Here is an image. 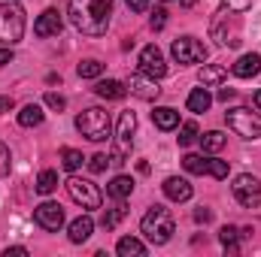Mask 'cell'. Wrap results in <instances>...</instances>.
I'll return each mask as SVG.
<instances>
[{"label": "cell", "instance_id": "obj_1", "mask_svg": "<svg viewBox=\"0 0 261 257\" xmlns=\"http://www.w3.org/2000/svg\"><path fill=\"white\" fill-rule=\"evenodd\" d=\"M113 0H70V21L85 37H103L110 27Z\"/></svg>", "mask_w": 261, "mask_h": 257}, {"label": "cell", "instance_id": "obj_2", "mask_svg": "<svg viewBox=\"0 0 261 257\" xmlns=\"http://www.w3.org/2000/svg\"><path fill=\"white\" fill-rule=\"evenodd\" d=\"M140 230H143V236H146L152 245H167L170 236H173V230H176L170 209H164V206H152V209L143 215Z\"/></svg>", "mask_w": 261, "mask_h": 257}, {"label": "cell", "instance_id": "obj_3", "mask_svg": "<svg viewBox=\"0 0 261 257\" xmlns=\"http://www.w3.org/2000/svg\"><path fill=\"white\" fill-rule=\"evenodd\" d=\"M24 37V12L12 0H0V46H15Z\"/></svg>", "mask_w": 261, "mask_h": 257}, {"label": "cell", "instance_id": "obj_4", "mask_svg": "<svg viewBox=\"0 0 261 257\" xmlns=\"http://www.w3.org/2000/svg\"><path fill=\"white\" fill-rule=\"evenodd\" d=\"M134 130H137V115L130 109H125L119 115V127H116V139H113V154H110V164L113 167L128 164L130 148H134Z\"/></svg>", "mask_w": 261, "mask_h": 257}, {"label": "cell", "instance_id": "obj_5", "mask_svg": "<svg viewBox=\"0 0 261 257\" xmlns=\"http://www.w3.org/2000/svg\"><path fill=\"white\" fill-rule=\"evenodd\" d=\"M76 130L85 136V139H91V142H103V139H110V115L103 112V109H97V106H91V109H85V112H79L76 115Z\"/></svg>", "mask_w": 261, "mask_h": 257}, {"label": "cell", "instance_id": "obj_6", "mask_svg": "<svg viewBox=\"0 0 261 257\" xmlns=\"http://www.w3.org/2000/svg\"><path fill=\"white\" fill-rule=\"evenodd\" d=\"M225 121H228V127L234 130L237 136H243V139H261V115L258 112H249V109L237 106V109L225 112Z\"/></svg>", "mask_w": 261, "mask_h": 257}, {"label": "cell", "instance_id": "obj_7", "mask_svg": "<svg viewBox=\"0 0 261 257\" xmlns=\"http://www.w3.org/2000/svg\"><path fill=\"white\" fill-rule=\"evenodd\" d=\"M67 194H70V200L79 203L82 209H100V203H103L100 188H97L94 182H88V179H79V176H70V179H67Z\"/></svg>", "mask_w": 261, "mask_h": 257}, {"label": "cell", "instance_id": "obj_8", "mask_svg": "<svg viewBox=\"0 0 261 257\" xmlns=\"http://www.w3.org/2000/svg\"><path fill=\"white\" fill-rule=\"evenodd\" d=\"M170 55L176 64H200V61H206V46L195 37H179V40H173Z\"/></svg>", "mask_w": 261, "mask_h": 257}, {"label": "cell", "instance_id": "obj_9", "mask_svg": "<svg viewBox=\"0 0 261 257\" xmlns=\"http://www.w3.org/2000/svg\"><path fill=\"white\" fill-rule=\"evenodd\" d=\"M231 191H234V197H237V203L246 206V209H255V206L261 203V182L255 179V176H249V173L237 176L234 185H231Z\"/></svg>", "mask_w": 261, "mask_h": 257}, {"label": "cell", "instance_id": "obj_10", "mask_svg": "<svg viewBox=\"0 0 261 257\" xmlns=\"http://www.w3.org/2000/svg\"><path fill=\"white\" fill-rule=\"evenodd\" d=\"M140 73H146V76H152V79L167 76V64H164V55H161L158 46H146V49L140 52Z\"/></svg>", "mask_w": 261, "mask_h": 257}, {"label": "cell", "instance_id": "obj_11", "mask_svg": "<svg viewBox=\"0 0 261 257\" xmlns=\"http://www.w3.org/2000/svg\"><path fill=\"white\" fill-rule=\"evenodd\" d=\"M34 221L43 227V230H58L61 224H64V209L58 206V203H40L37 209H34Z\"/></svg>", "mask_w": 261, "mask_h": 257}, {"label": "cell", "instance_id": "obj_12", "mask_svg": "<svg viewBox=\"0 0 261 257\" xmlns=\"http://www.w3.org/2000/svg\"><path fill=\"white\" fill-rule=\"evenodd\" d=\"M128 91L134 97H140V100H155L158 94H161V88H158V82L152 79V76H146V73H134L128 79Z\"/></svg>", "mask_w": 261, "mask_h": 257}, {"label": "cell", "instance_id": "obj_13", "mask_svg": "<svg viewBox=\"0 0 261 257\" xmlns=\"http://www.w3.org/2000/svg\"><path fill=\"white\" fill-rule=\"evenodd\" d=\"M61 27H64V21H61L58 9H46V12L34 21V34H37V37H58Z\"/></svg>", "mask_w": 261, "mask_h": 257}, {"label": "cell", "instance_id": "obj_14", "mask_svg": "<svg viewBox=\"0 0 261 257\" xmlns=\"http://www.w3.org/2000/svg\"><path fill=\"white\" fill-rule=\"evenodd\" d=\"M164 194L173 203H186V200H192V185H189V179L170 176V179H164Z\"/></svg>", "mask_w": 261, "mask_h": 257}, {"label": "cell", "instance_id": "obj_15", "mask_svg": "<svg viewBox=\"0 0 261 257\" xmlns=\"http://www.w3.org/2000/svg\"><path fill=\"white\" fill-rule=\"evenodd\" d=\"M91 233H94V221H91V215H79L76 221H70V233H67L70 242L79 245V242H85Z\"/></svg>", "mask_w": 261, "mask_h": 257}, {"label": "cell", "instance_id": "obj_16", "mask_svg": "<svg viewBox=\"0 0 261 257\" xmlns=\"http://www.w3.org/2000/svg\"><path fill=\"white\" fill-rule=\"evenodd\" d=\"M94 91H97V97H103V100H122V97L128 94V85H122V82H116V79H100V82L94 85Z\"/></svg>", "mask_w": 261, "mask_h": 257}, {"label": "cell", "instance_id": "obj_17", "mask_svg": "<svg viewBox=\"0 0 261 257\" xmlns=\"http://www.w3.org/2000/svg\"><path fill=\"white\" fill-rule=\"evenodd\" d=\"M258 70H261V55H243L237 64L231 67V73L234 76H240V79H252V76H258Z\"/></svg>", "mask_w": 261, "mask_h": 257}, {"label": "cell", "instance_id": "obj_18", "mask_svg": "<svg viewBox=\"0 0 261 257\" xmlns=\"http://www.w3.org/2000/svg\"><path fill=\"white\" fill-rule=\"evenodd\" d=\"M152 121H155V127H161V130H173V127H179V112L170 109V106H158L152 112Z\"/></svg>", "mask_w": 261, "mask_h": 257}, {"label": "cell", "instance_id": "obj_19", "mask_svg": "<svg viewBox=\"0 0 261 257\" xmlns=\"http://www.w3.org/2000/svg\"><path fill=\"white\" fill-rule=\"evenodd\" d=\"M225 79H228V67H222V64L200 67V85H222Z\"/></svg>", "mask_w": 261, "mask_h": 257}, {"label": "cell", "instance_id": "obj_20", "mask_svg": "<svg viewBox=\"0 0 261 257\" xmlns=\"http://www.w3.org/2000/svg\"><path fill=\"white\" fill-rule=\"evenodd\" d=\"M130 191H134V179H130V176H116V179L107 185V194H110L113 200H128Z\"/></svg>", "mask_w": 261, "mask_h": 257}, {"label": "cell", "instance_id": "obj_21", "mask_svg": "<svg viewBox=\"0 0 261 257\" xmlns=\"http://www.w3.org/2000/svg\"><path fill=\"white\" fill-rule=\"evenodd\" d=\"M210 106H213V94L206 91V85H203V88H195V91L189 94V109H192V112L200 115V112H206Z\"/></svg>", "mask_w": 261, "mask_h": 257}, {"label": "cell", "instance_id": "obj_22", "mask_svg": "<svg viewBox=\"0 0 261 257\" xmlns=\"http://www.w3.org/2000/svg\"><path fill=\"white\" fill-rule=\"evenodd\" d=\"M43 118H46V115H43V109H40L37 103H28V106L18 112V124H21V127H37V124H43Z\"/></svg>", "mask_w": 261, "mask_h": 257}, {"label": "cell", "instance_id": "obj_23", "mask_svg": "<svg viewBox=\"0 0 261 257\" xmlns=\"http://www.w3.org/2000/svg\"><path fill=\"white\" fill-rule=\"evenodd\" d=\"M116 251H119V257H143L146 254V245L140 239H134V236H125V239H119Z\"/></svg>", "mask_w": 261, "mask_h": 257}, {"label": "cell", "instance_id": "obj_24", "mask_svg": "<svg viewBox=\"0 0 261 257\" xmlns=\"http://www.w3.org/2000/svg\"><path fill=\"white\" fill-rule=\"evenodd\" d=\"M225 142H228V136H225L222 130H210V133H203V136H200V145H203V151H210V154L222 151V148H225Z\"/></svg>", "mask_w": 261, "mask_h": 257}, {"label": "cell", "instance_id": "obj_25", "mask_svg": "<svg viewBox=\"0 0 261 257\" xmlns=\"http://www.w3.org/2000/svg\"><path fill=\"white\" fill-rule=\"evenodd\" d=\"M237 239H240V230H237V227H231V224H228V227H222V230H219V242H222V245H225V251H231V254H237V251H240Z\"/></svg>", "mask_w": 261, "mask_h": 257}, {"label": "cell", "instance_id": "obj_26", "mask_svg": "<svg viewBox=\"0 0 261 257\" xmlns=\"http://www.w3.org/2000/svg\"><path fill=\"white\" fill-rule=\"evenodd\" d=\"M206 164H210V157H203V154H186V157H182V167H186V173H192V176H203V173H206Z\"/></svg>", "mask_w": 261, "mask_h": 257}, {"label": "cell", "instance_id": "obj_27", "mask_svg": "<svg viewBox=\"0 0 261 257\" xmlns=\"http://www.w3.org/2000/svg\"><path fill=\"white\" fill-rule=\"evenodd\" d=\"M40 194H52L58 188V173L55 170H43L40 176H37V185H34Z\"/></svg>", "mask_w": 261, "mask_h": 257}, {"label": "cell", "instance_id": "obj_28", "mask_svg": "<svg viewBox=\"0 0 261 257\" xmlns=\"http://www.w3.org/2000/svg\"><path fill=\"white\" fill-rule=\"evenodd\" d=\"M125 215H128V209H125V206H122V200H119V206H116V209H107V212H103L100 224H103L107 230H116V227H119V221H122Z\"/></svg>", "mask_w": 261, "mask_h": 257}, {"label": "cell", "instance_id": "obj_29", "mask_svg": "<svg viewBox=\"0 0 261 257\" xmlns=\"http://www.w3.org/2000/svg\"><path fill=\"white\" fill-rule=\"evenodd\" d=\"M82 151H76V148H61V164H64V170H70V173H76L79 167H82Z\"/></svg>", "mask_w": 261, "mask_h": 257}, {"label": "cell", "instance_id": "obj_30", "mask_svg": "<svg viewBox=\"0 0 261 257\" xmlns=\"http://www.w3.org/2000/svg\"><path fill=\"white\" fill-rule=\"evenodd\" d=\"M76 70H79V76H82V79H97V76L103 73V64H100V61H94V58H88V61H82Z\"/></svg>", "mask_w": 261, "mask_h": 257}, {"label": "cell", "instance_id": "obj_31", "mask_svg": "<svg viewBox=\"0 0 261 257\" xmlns=\"http://www.w3.org/2000/svg\"><path fill=\"white\" fill-rule=\"evenodd\" d=\"M206 173H210L213 179H228V160L210 157V164H206Z\"/></svg>", "mask_w": 261, "mask_h": 257}, {"label": "cell", "instance_id": "obj_32", "mask_svg": "<svg viewBox=\"0 0 261 257\" xmlns=\"http://www.w3.org/2000/svg\"><path fill=\"white\" fill-rule=\"evenodd\" d=\"M176 139H179V145H192L197 139V124L195 121H186V124L179 127V136H176Z\"/></svg>", "mask_w": 261, "mask_h": 257}, {"label": "cell", "instance_id": "obj_33", "mask_svg": "<svg viewBox=\"0 0 261 257\" xmlns=\"http://www.w3.org/2000/svg\"><path fill=\"white\" fill-rule=\"evenodd\" d=\"M9 170H12V157H9V148L0 142V179L9 176Z\"/></svg>", "mask_w": 261, "mask_h": 257}, {"label": "cell", "instance_id": "obj_34", "mask_svg": "<svg viewBox=\"0 0 261 257\" xmlns=\"http://www.w3.org/2000/svg\"><path fill=\"white\" fill-rule=\"evenodd\" d=\"M46 106H49V109H55V112H61V109L67 106V100L61 97V94H55V91H49V94H46Z\"/></svg>", "mask_w": 261, "mask_h": 257}, {"label": "cell", "instance_id": "obj_35", "mask_svg": "<svg viewBox=\"0 0 261 257\" xmlns=\"http://www.w3.org/2000/svg\"><path fill=\"white\" fill-rule=\"evenodd\" d=\"M107 164H110V157H107V154H94V157L88 160V170H91V173H103V170H107Z\"/></svg>", "mask_w": 261, "mask_h": 257}, {"label": "cell", "instance_id": "obj_36", "mask_svg": "<svg viewBox=\"0 0 261 257\" xmlns=\"http://www.w3.org/2000/svg\"><path fill=\"white\" fill-rule=\"evenodd\" d=\"M149 24H152V30H164V24H167V12H164V9H155Z\"/></svg>", "mask_w": 261, "mask_h": 257}, {"label": "cell", "instance_id": "obj_37", "mask_svg": "<svg viewBox=\"0 0 261 257\" xmlns=\"http://www.w3.org/2000/svg\"><path fill=\"white\" fill-rule=\"evenodd\" d=\"M125 3H128L130 12H146L149 9V0H125Z\"/></svg>", "mask_w": 261, "mask_h": 257}, {"label": "cell", "instance_id": "obj_38", "mask_svg": "<svg viewBox=\"0 0 261 257\" xmlns=\"http://www.w3.org/2000/svg\"><path fill=\"white\" fill-rule=\"evenodd\" d=\"M9 61H12V49L9 46H0V67H6Z\"/></svg>", "mask_w": 261, "mask_h": 257}, {"label": "cell", "instance_id": "obj_39", "mask_svg": "<svg viewBox=\"0 0 261 257\" xmlns=\"http://www.w3.org/2000/svg\"><path fill=\"white\" fill-rule=\"evenodd\" d=\"M210 218H213V212H210V209H197V212H195V221H197V224H206Z\"/></svg>", "mask_w": 261, "mask_h": 257}, {"label": "cell", "instance_id": "obj_40", "mask_svg": "<svg viewBox=\"0 0 261 257\" xmlns=\"http://www.w3.org/2000/svg\"><path fill=\"white\" fill-rule=\"evenodd\" d=\"M234 97H237L234 88H222V91H219V100H222V103H228V100H234Z\"/></svg>", "mask_w": 261, "mask_h": 257}, {"label": "cell", "instance_id": "obj_41", "mask_svg": "<svg viewBox=\"0 0 261 257\" xmlns=\"http://www.w3.org/2000/svg\"><path fill=\"white\" fill-rule=\"evenodd\" d=\"M12 97H0V112H12Z\"/></svg>", "mask_w": 261, "mask_h": 257}, {"label": "cell", "instance_id": "obj_42", "mask_svg": "<svg viewBox=\"0 0 261 257\" xmlns=\"http://www.w3.org/2000/svg\"><path fill=\"white\" fill-rule=\"evenodd\" d=\"M225 3H231V6H234V9H246V6H249V3H252V0H225Z\"/></svg>", "mask_w": 261, "mask_h": 257}, {"label": "cell", "instance_id": "obj_43", "mask_svg": "<svg viewBox=\"0 0 261 257\" xmlns=\"http://www.w3.org/2000/svg\"><path fill=\"white\" fill-rule=\"evenodd\" d=\"M3 254H6V257H9V254H28V248H6Z\"/></svg>", "mask_w": 261, "mask_h": 257}, {"label": "cell", "instance_id": "obj_44", "mask_svg": "<svg viewBox=\"0 0 261 257\" xmlns=\"http://www.w3.org/2000/svg\"><path fill=\"white\" fill-rule=\"evenodd\" d=\"M179 3H182V6H186V9H189V6H195L197 0H179Z\"/></svg>", "mask_w": 261, "mask_h": 257}, {"label": "cell", "instance_id": "obj_45", "mask_svg": "<svg viewBox=\"0 0 261 257\" xmlns=\"http://www.w3.org/2000/svg\"><path fill=\"white\" fill-rule=\"evenodd\" d=\"M255 106L261 109V91H255Z\"/></svg>", "mask_w": 261, "mask_h": 257}]
</instances>
